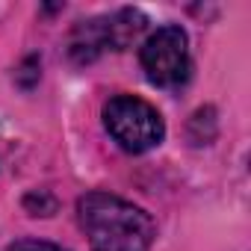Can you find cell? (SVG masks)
<instances>
[{
	"label": "cell",
	"mask_w": 251,
	"mask_h": 251,
	"mask_svg": "<svg viewBox=\"0 0 251 251\" xmlns=\"http://www.w3.org/2000/svg\"><path fill=\"white\" fill-rule=\"evenodd\" d=\"M145 24H148V18L139 9H118L112 15L80 21L71 30L68 53L80 65L95 62L106 50H124V48H130L145 33Z\"/></svg>",
	"instance_id": "2"
},
{
	"label": "cell",
	"mask_w": 251,
	"mask_h": 251,
	"mask_svg": "<svg viewBox=\"0 0 251 251\" xmlns=\"http://www.w3.org/2000/svg\"><path fill=\"white\" fill-rule=\"evenodd\" d=\"M139 62L145 77L157 89H180L192 74L189 39L177 24H166L151 33L139 50Z\"/></svg>",
	"instance_id": "4"
},
{
	"label": "cell",
	"mask_w": 251,
	"mask_h": 251,
	"mask_svg": "<svg viewBox=\"0 0 251 251\" xmlns=\"http://www.w3.org/2000/svg\"><path fill=\"white\" fill-rule=\"evenodd\" d=\"M77 216L92 251H148L157 233L145 210L109 192L83 195L77 201Z\"/></svg>",
	"instance_id": "1"
},
{
	"label": "cell",
	"mask_w": 251,
	"mask_h": 251,
	"mask_svg": "<svg viewBox=\"0 0 251 251\" xmlns=\"http://www.w3.org/2000/svg\"><path fill=\"white\" fill-rule=\"evenodd\" d=\"M103 124L109 136L130 154H145L157 148L166 136L163 115L136 95H118L103 106Z\"/></svg>",
	"instance_id": "3"
},
{
	"label": "cell",
	"mask_w": 251,
	"mask_h": 251,
	"mask_svg": "<svg viewBox=\"0 0 251 251\" xmlns=\"http://www.w3.org/2000/svg\"><path fill=\"white\" fill-rule=\"evenodd\" d=\"M6 251H65V248L53 245V242H45V239H21V242L9 245Z\"/></svg>",
	"instance_id": "5"
}]
</instances>
